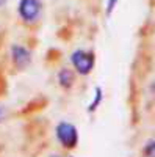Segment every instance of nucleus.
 I'll return each mask as SVG.
<instances>
[{
	"mask_svg": "<svg viewBox=\"0 0 155 157\" xmlns=\"http://www.w3.org/2000/svg\"><path fill=\"white\" fill-rule=\"evenodd\" d=\"M57 78H58V83L63 90H71L75 83V72L69 68H63L58 72Z\"/></svg>",
	"mask_w": 155,
	"mask_h": 157,
	"instance_id": "8",
	"label": "nucleus"
},
{
	"mask_svg": "<svg viewBox=\"0 0 155 157\" xmlns=\"http://www.w3.org/2000/svg\"><path fill=\"white\" fill-rule=\"evenodd\" d=\"M5 116H6V112H5V109H3V107H0V123H2V121L5 120Z\"/></svg>",
	"mask_w": 155,
	"mask_h": 157,
	"instance_id": "14",
	"label": "nucleus"
},
{
	"mask_svg": "<svg viewBox=\"0 0 155 157\" xmlns=\"http://www.w3.org/2000/svg\"><path fill=\"white\" fill-rule=\"evenodd\" d=\"M135 64H139V66H135V72L138 74V77H146L152 68V54L147 49H141L139 54L136 57Z\"/></svg>",
	"mask_w": 155,
	"mask_h": 157,
	"instance_id": "6",
	"label": "nucleus"
},
{
	"mask_svg": "<svg viewBox=\"0 0 155 157\" xmlns=\"http://www.w3.org/2000/svg\"><path fill=\"white\" fill-rule=\"evenodd\" d=\"M55 137L60 145L66 149H74L79 145V130L72 123L68 121L58 123L55 127Z\"/></svg>",
	"mask_w": 155,
	"mask_h": 157,
	"instance_id": "2",
	"label": "nucleus"
},
{
	"mask_svg": "<svg viewBox=\"0 0 155 157\" xmlns=\"http://www.w3.org/2000/svg\"><path fill=\"white\" fill-rule=\"evenodd\" d=\"M47 105H49V99H47L46 96H36V98H33L31 101H28V102L20 109L19 115H20V116H30V115H35V113H38V112L44 110Z\"/></svg>",
	"mask_w": 155,
	"mask_h": 157,
	"instance_id": "7",
	"label": "nucleus"
},
{
	"mask_svg": "<svg viewBox=\"0 0 155 157\" xmlns=\"http://www.w3.org/2000/svg\"><path fill=\"white\" fill-rule=\"evenodd\" d=\"M6 93H8V80L5 72L0 69V98H3Z\"/></svg>",
	"mask_w": 155,
	"mask_h": 157,
	"instance_id": "10",
	"label": "nucleus"
},
{
	"mask_svg": "<svg viewBox=\"0 0 155 157\" xmlns=\"http://www.w3.org/2000/svg\"><path fill=\"white\" fill-rule=\"evenodd\" d=\"M8 2H9V0H0V8H3Z\"/></svg>",
	"mask_w": 155,
	"mask_h": 157,
	"instance_id": "15",
	"label": "nucleus"
},
{
	"mask_svg": "<svg viewBox=\"0 0 155 157\" xmlns=\"http://www.w3.org/2000/svg\"><path fill=\"white\" fill-rule=\"evenodd\" d=\"M143 155L144 157H155V140L147 141L143 148Z\"/></svg>",
	"mask_w": 155,
	"mask_h": 157,
	"instance_id": "11",
	"label": "nucleus"
},
{
	"mask_svg": "<svg viewBox=\"0 0 155 157\" xmlns=\"http://www.w3.org/2000/svg\"><path fill=\"white\" fill-rule=\"evenodd\" d=\"M41 13H42V0H19L17 14L24 22L27 24L36 22L39 19Z\"/></svg>",
	"mask_w": 155,
	"mask_h": 157,
	"instance_id": "3",
	"label": "nucleus"
},
{
	"mask_svg": "<svg viewBox=\"0 0 155 157\" xmlns=\"http://www.w3.org/2000/svg\"><path fill=\"white\" fill-rule=\"evenodd\" d=\"M61 58V50L57 49V47H52L47 50V54H46V60L47 61H52V63H55Z\"/></svg>",
	"mask_w": 155,
	"mask_h": 157,
	"instance_id": "9",
	"label": "nucleus"
},
{
	"mask_svg": "<svg viewBox=\"0 0 155 157\" xmlns=\"http://www.w3.org/2000/svg\"><path fill=\"white\" fill-rule=\"evenodd\" d=\"M71 63H72V66H74L77 74H80V75L91 74V71L94 69V64H96L94 52L77 49L71 54Z\"/></svg>",
	"mask_w": 155,
	"mask_h": 157,
	"instance_id": "1",
	"label": "nucleus"
},
{
	"mask_svg": "<svg viewBox=\"0 0 155 157\" xmlns=\"http://www.w3.org/2000/svg\"><path fill=\"white\" fill-rule=\"evenodd\" d=\"M128 104H130V115L132 124H138L139 121V86L136 85L135 78L130 80V94H128Z\"/></svg>",
	"mask_w": 155,
	"mask_h": 157,
	"instance_id": "5",
	"label": "nucleus"
},
{
	"mask_svg": "<svg viewBox=\"0 0 155 157\" xmlns=\"http://www.w3.org/2000/svg\"><path fill=\"white\" fill-rule=\"evenodd\" d=\"M116 5H118V0H108V3H107V14L110 16L113 10L116 8Z\"/></svg>",
	"mask_w": 155,
	"mask_h": 157,
	"instance_id": "13",
	"label": "nucleus"
},
{
	"mask_svg": "<svg viewBox=\"0 0 155 157\" xmlns=\"http://www.w3.org/2000/svg\"><path fill=\"white\" fill-rule=\"evenodd\" d=\"M11 61L16 69L24 71L31 63V52L20 44H13L11 46Z\"/></svg>",
	"mask_w": 155,
	"mask_h": 157,
	"instance_id": "4",
	"label": "nucleus"
},
{
	"mask_svg": "<svg viewBox=\"0 0 155 157\" xmlns=\"http://www.w3.org/2000/svg\"><path fill=\"white\" fill-rule=\"evenodd\" d=\"M100 102H102V88L97 86V88H96V99H94V102L91 104V105L88 107V112H94V110L99 107Z\"/></svg>",
	"mask_w": 155,
	"mask_h": 157,
	"instance_id": "12",
	"label": "nucleus"
},
{
	"mask_svg": "<svg viewBox=\"0 0 155 157\" xmlns=\"http://www.w3.org/2000/svg\"><path fill=\"white\" fill-rule=\"evenodd\" d=\"M150 90H152V91H153V93H155V82L152 83V86H150Z\"/></svg>",
	"mask_w": 155,
	"mask_h": 157,
	"instance_id": "16",
	"label": "nucleus"
},
{
	"mask_svg": "<svg viewBox=\"0 0 155 157\" xmlns=\"http://www.w3.org/2000/svg\"><path fill=\"white\" fill-rule=\"evenodd\" d=\"M52 157H60V155H52Z\"/></svg>",
	"mask_w": 155,
	"mask_h": 157,
	"instance_id": "17",
	"label": "nucleus"
}]
</instances>
